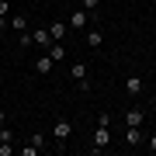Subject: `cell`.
Masks as SVG:
<instances>
[{
	"label": "cell",
	"mask_w": 156,
	"mask_h": 156,
	"mask_svg": "<svg viewBox=\"0 0 156 156\" xmlns=\"http://www.w3.org/2000/svg\"><path fill=\"white\" fill-rule=\"evenodd\" d=\"M17 153H21V156H35V153H38V149H35L31 142H24V146H21V149H17Z\"/></svg>",
	"instance_id": "obj_18"
},
{
	"label": "cell",
	"mask_w": 156,
	"mask_h": 156,
	"mask_svg": "<svg viewBox=\"0 0 156 156\" xmlns=\"http://www.w3.org/2000/svg\"><path fill=\"white\" fill-rule=\"evenodd\" d=\"M125 94L128 97H139L142 94V76H139V73H128V76H125Z\"/></svg>",
	"instance_id": "obj_4"
},
{
	"label": "cell",
	"mask_w": 156,
	"mask_h": 156,
	"mask_svg": "<svg viewBox=\"0 0 156 156\" xmlns=\"http://www.w3.org/2000/svg\"><path fill=\"white\" fill-rule=\"evenodd\" d=\"M108 142H111V128H108V125H97V132H94V153H101Z\"/></svg>",
	"instance_id": "obj_5"
},
{
	"label": "cell",
	"mask_w": 156,
	"mask_h": 156,
	"mask_svg": "<svg viewBox=\"0 0 156 156\" xmlns=\"http://www.w3.org/2000/svg\"><path fill=\"white\" fill-rule=\"evenodd\" d=\"M0 142H14V132L7 125H0Z\"/></svg>",
	"instance_id": "obj_17"
},
{
	"label": "cell",
	"mask_w": 156,
	"mask_h": 156,
	"mask_svg": "<svg viewBox=\"0 0 156 156\" xmlns=\"http://www.w3.org/2000/svg\"><path fill=\"white\" fill-rule=\"evenodd\" d=\"M17 45H21V49H31L35 42H31V35H28V31H21V35H17Z\"/></svg>",
	"instance_id": "obj_16"
},
{
	"label": "cell",
	"mask_w": 156,
	"mask_h": 156,
	"mask_svg": "<svg viewBox=\"0 0 156 156\" xmlns=\"http://www.w3.org/2000/svg\"><path fill=\"white\" fill-rule=\"evenodd\" d=\"M125 142H128V146H142V135H139V125H128V128H125Z\"/></svg>",
	"instance_id": "obj_11"
},
{
	"label": "cell",
	"mask_w": 156,
	"mask_h": 156,
	"mask_svg": "<svg viewBox=\"0 0 156 156\" xmlns=\"http://www.w3.org/2000/svg\"><path fill=\"white\" fill-rule=\"evenodd\" d=\"M7 24H11L17 35H21V31H28V17H24V14H11V17H7Z\"/></svg>",
	"instance_id": "obj_10"
},
{
	"label": "cell",
	"mask_w": 156,
	"mask_h": 156,
	"mask_svg": "<svg viewBox=\"0 0 156 156\" xmlns=\"http://www.w3.org/2000/svg\"><path fill=\"white\" fill-rule=\"evenodd\" d=\"M101 45H104V31H101V28H90V31H87V49L97 52Z\"/></svg>",
	"instance_id": "obj_8"
},
{
	"label": "cell",
	"mask_w": 156,
	"mask_h": 156,
	"mask_svg": "<svg viewBox=\"0 0 156 156\" xmlns=\"http://www.w3.org/2000/svg\"><path fill=\"white\" fill-rule=\"evenodd\" d=\"M31 42L38 45V49H49V45H52V35H49V28H35V31H31Z\"/></svg>",
	"instance_id": "obj_7"
},
{
	"label": "cell",
	"mask_w": 156,
	"mask_h": 156,
	"mask_svg": "<svg viewBox=\"0 0 156 156\" xmlns=\"http://www.w3.org/2000/svg\"><path fill=\"white\" fill-rule=\"evenodd\" d=\"M66 24H69V31H83L87 24H90V11H83V7H80V11H73Z\"/></svg>",
	"instance_id": "obj_3"
},
{
	"label": "cell",
	"mask_w": 156,
	"mask_h": 156,
	"mask_svg": "<svg viewBox=\"0 0 156 156\" xmlns=\"http://www.w3.org/2000/svg\"><path fill=\"white\" fill-rule=\"evenodd\" d=\"M142 111H139V108H128V111H125V125H142Z\"/></svg>",
	"instance_id": "obj_13"
},
{
	"label": "cell",
	"mask_w": 156,
	"mask_h": 156,
	"mask_svg": "<svg viewBox=\"0 0 156 156\" xmlns=\"http://www.w3.org/2000/svg\"><path fill=\"white\" fill-rule=\"evenodd\" d=\"M52 66H56V59H52L49 52H42V56H38V59L31 62V69H35V76H49V73H52Z\"/></svg>",
	"instance_id": "obj_2"
},
{
	"label": "cell",
	"mask_w": 156,
	"mask_h": 156,
	"mask_svg": "<svg viewBox=\"0 0 156 156\" xmlns=\"http://www.w3.org/2000/svg\"><path fill=\"white\" fill-rule=\"evenodd\" d=\"M146 149H149V153H156V132L149 135V139H146Z\"/></svg>",
	"instance_id": "obj_21"
},
{
	"label": "cell",
	"mask_w": 156,
	"mask_h": 156,
	"mask_svg": "<svg viewBox=\"0 0 156 156\" xmlns=\"http://www.w3.org/2000/svg\"><path fill=\"white\" fill-rule=\"evenodd\" d=\"M97 7H101V0H83V11H90V14H94Z\"/></svg>",
	"instance_id": "obj_19"
},
{
	"label": "cell",
	"mask_w": 156,
	"mask_h": 156,
	"mask_svg": "<svg viewBox=\"0 0 156 156\" xmlns=\"http://www.w3.org/2000/svg\"><path fill=\"white\" fill-rule=\"evenodd\" d=\"M49 35H52V42H62V38L69 35V24H66V21H52V24H49Z\"/></svg>",
	"instance_id": "obj_6"
},
{
	"label": "cell",
	"mask_w": 156,
	"mask_h": 156,
	"mask_svg": "<svg viewBox=\"0 0 156 156\" xmlns=\"http://www.w3.org/2000/svg\"><path fill=\"white\" fill-rule=\"evenodd\" d=\"M69 135H73V122H69V118H56V128H52V139H56V149H66Z\"/></svg>",
	"instance_id": "obj_1"
},
{
	"label": "cell",
	"mask_w": 156,
	"mask_h": 156,
	"mask_svg": "<svg viewBox=\"0 0 156 156\" xmlns=\"http://www.w3.org/2000/svg\"><path fill=\"white\" fill-rule=\"evenodd\" d=\"M69 80L87 83V62H73V66H69Z\"/></svg>",
	"instance_id": "obj_9"
},
{
	"label": "cell",
	"mask_w": 156,
	"mask_h": 156,
	"mask_svg": "<svg viewBox=\"0 0 156 156\" xmlns=\"http://www.w3.org/2000/svg\"><path fill=\"white\" fill-rule=\"evenodd\" d=\"M45 52H49V56L56 59V62H62V59H66V45H62V42H52V45H49Z\"/></svg>",
	"instance_id": "obj_12"
},
{
	"label": "cell",
	"mask_w": 156,
	"mask_h": 156,
	"mask_svg": "<svg viewBox=\"0 0 156 156\" xmlns=\"http://www.w3.org/2000/svg\"><path fill=\"white\" fill-rule=\"evenodd\" d=\"M11 153H14V146H11V142H0V156H11Z\"/></svg>",
	"instance_id": "obj_20"
},
{
	"label": "cell",
	"mask_w": 156,
	"mask_h": 156,
	"mask_svg": "<svg viewBox=\"0 0 156 156\" xmlns=\"http://www.w3.org/2000/svg\"><path fill=\"white\" fill-rule=\"evenodd\" d=\"M7 17H11V4H7V0H0V31L7 28Z\"/></svg>",
	"instance_id": "obj_14"
},
{
	"label": "cell",
	"mask_w": 156,
	"mask_h": 156,
	"mask_svg": "<svg viewBox=\"0 0 156 156\" xmlns=\"http://www.w3.org/2000/svg\"><path fill=\"white\" fill-rule=\"evenodd\" d=\"M31 146H35V149H42V146H45V132H31V139H28Z\"/></svg>",
	"instance_id": "obj_15"
},
{
	"label": "cell",
	"mask_w": 156,
	"mask_h": 156,
	"mask_svg": "<svg viewBox=\"0 0 156 156\" xmlns=\"http://www.w3.org/2000/svg\"><path fill=\"white\" fill-rule=\"evenodd\" d=\"M4 122H7V115H4V111H0V125H4Z\"/></svg>",
	"instance_id": "obj_22"
}]
</instances>
